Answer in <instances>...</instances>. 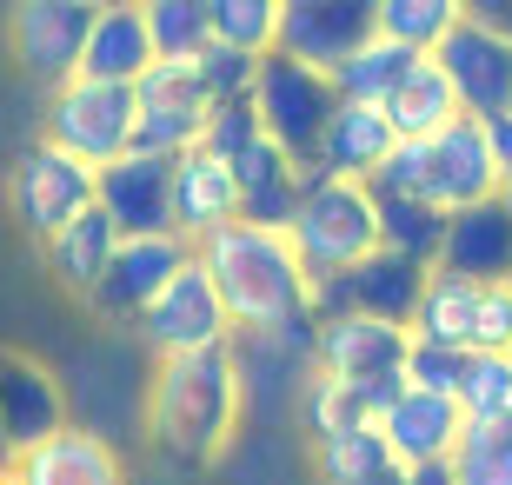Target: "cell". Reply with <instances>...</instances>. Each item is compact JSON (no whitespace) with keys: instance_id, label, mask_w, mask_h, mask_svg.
<instances>
[{"instance_id":"6da1fadb","label":"cell","mask_w":512,"mask_h":485,"mask_svg":"<svg viewBox=\"0 0 512 485\" xmlns=\"http://www.w3.org/2000/svg\"><path fill=\"white\" fill-rule=\"evenodd\" d=\"M193 266L213 280L233 339L313 333V280H306V266L293 260L286 233H266V226L227 220L220 233L193 240Z\"/></svg>"},{"instance_id":"7a4b0ae2","label":"cell","mask_w":512,"mask_h":485,"mask_svg":"<svg viewBox=\"0 0 512 485\" xmlns=\"http://www.w3.org/2000/svg\"><path fill=\"white\" fill-rule=\"evenodd\" d=\"M240 412H247V366L227 346H207V353H180L160 359L147 379V432L153 446L187 459V466H207L233 446L240 432Z\"/></svg>"},{"instance_id":"3957f363","label":"cell","mask_w":512,"mask_h":485,"mask_svg":"<svg viewBox=\"0 0 512 485\" xmlns=\"http://www.w3.org/2000/svg\"><path fill=\"white\" fill-rule=\"evenodd\" d=\"M286 246H293V260L306 266V280H326V273L360 266L366 253L380 246L366 180H340V173L306 167L300 173V206H293V220H286Z\"/></svg>"},{"instance_id":"277c9868","label":"cell","mask_w":512,"mask_h":485,"mask_svg":"<svg viewBox=\"0 0 512 485\" xmlns=\"http://www.w3.org/2000/svg\"><path fill=\"white\" fill-rule=\"evenodd\" d=\"M247 100H253V113H260L266 140H273L293 167H313L320 133H326V120H333V107H340L333 80L313 74V67H300V60H286V54H260Z\"/></svg>"},{"instance_id":"5b68a950","label":"cell","mask_w":512,"mask_h":485,"mask_svg":"<svg viewBox=\"0 0 512 485\" xmlns=\"http://www.w3.org/2000/svg\"><path fill=\"white\" fill-rule=\"evenodd\" d=\"M40 140H54L60 153H74L80 167H107L133 147V87H107V80H60L40 113Z\"/></svg>"},{"instance_id":"8992f818","label":"cell","mask_w":512,"mask_h":485,"mask_svg":"<svg viewBox=\"0 0 512 485\" xmlns=\"http://www.w3.org/2000/svg\"><path fill=\"white\" fill-rule=\"evenodd\" d=\"M94 206V167H80L74 153H60L54 140H27L7 167V213L20 220L27 240H47L60 226Z\"/></svg>"},{"instance_id":"52a82bcc","label":"cell","mask_w":512,"mask_h":485,"mask_svg":"<svg viewBox=\"0 0 512 485\" xmlns=\"http://www.w3.org/2000/svg\"><path fill=\"white\" fill-rule=\"evenodd\" d=\"M87 20H94V7H80V0H14L7 7V54L40 94H54L60 80L80 74Z\"/></svg>"},{"instance_id":"ba28073f","label":"cell","mask_w":512,"mask_h":485,"mask_svg":"<svg viewBox=\"0 0 512 485\" xmlns=\"http://www.w3.org/2000/svg\"><path fill=\"white\" fill-rule=\"evenodd\" d=\"M187 260H193V246L180 240V233H140V240H120L114 260H107V273H100L94 293H87V313L107 319V326H133Z\"/></svg>"},{"instance_id":"9c48e42d","label":"cell","mask_w":512,"mask_h":485,"mask_svg":"<svg viewBox=\"0 0 512 485\" xmlns=\"http://www.w3.org/2000/svg\"><path fill=\"white\" fill-rule=\"evenodd\" d=\"M200 120H207V94L193 80V60H153L133 80V153L180 160L200 140Z\"/></svg>"},{"instance_id":"30bf717a","label":"cell","mask_w":512,"mask_h":485,"mask_svg":"<svg viewBox=\"0 0 512 485\" xmlns=\"http://www.w3.org/2000/svg\"><path fill=\"white\" fill-rule=\"evenodd\" d=\"M133 326H140V339L153 346V359L207 353V346H227V339H233L227 313H220V293H213V280L193 260L180 266L167 286H160V299H153Z\"/></svg>"},{"instance_id":"8fae6325","label":"cell","mask_w":512,"mask_h":485,"mask_svg":"<svg viewBox=\"0 0 512 485\" xmlns=\"http://www.w3.org/2000/svg\"><path fill=\"white\" fill-rule=\"evenodd\" d=\"M373 34H380L373 0H280V40H273V54L300 60L313 74H333Z\"/></svg>"},{"instance_id":"7c38bea8","label":"cell","mask_w":512,"mask_h":485,"mask_svg":"<svg viewBox=\"0 0 512 485\" xmlns=\"http://www.w3.org/2000/svg\"><path fill=\"white\" fill-rule=\"evenodd\" d=\"M433 60H439V74H446L466 120H486V113L512 107V40L506 34L479 27V20H459L453 34L433 47Z\"/></svg>"},{"instance_id":"4fadbf2b","label":"cell","mask_w":512,"mask_h":485,"mask_svg":"<svg viewBox=\"0 0 512 485\" xmlns=\"http://www.w3.org/2000/svg\"><path fill=\"white\" fill-rule=\"evenodd\" d=\"M94 206L114 220L120 240L173 233V160L167 153H120L94 173Z\"/></svg>"},{"instance_id":"5bb4252c","label":"cell","mask_w":512,"mask_h":485,"mask_svg":"<svg viewBox=\"0 0 512 485\" xmlns=\"http://www.w3.org/2000/svg\"><path fill=\"white\" fill-rule=\"evenodd\" d=\"M399 359H406V326H386V319L366 313H340V319H313V339H306V366L326 379H399Z\"/></svg>"},{"instance_id":"9a60e30c","label":"cell","mask_w":512,"mask_h":485,"mask_svg":"<svg viewBox=\"0 0 512 485\" xmlns=\"http://www.w3.org/2000/svg\"><path fill=\"white\" fill-rule=\"evenodd\" d=\"M67 426V386L47 359L20 353V346H0V439L7 452L40 446L47 432Z\"/></svg>"},{"instance_id":"2e32d148","label":"cell","mask_w":512,"mask_h":485,"mask_svg":"<svg viewBox=\"0 0 512 485\" xmlns=\"http://www.w3.org/2000/svg\"><path fill=\"white\" fill-rule=\"evenodd\" d=\"M7 485H127V459L114 452L107 432L60 426L40 446L7 459Z\"/></svg>"},{"instance_id":"e0dca14e","label":"cell","mask_w":512,"mask_h":485,"mask_svg":"<svg viewBox=\"0 0 512 485\" xmlns=\"http://www.w3.org/2000/svg\"><path fill=\"white\" fill-rule=\"evenodd\" d=\"M493 193H499V160L486 153V133H479V120L453 113L426 140V200L439 213H459V206H479Z\"/></svg>"},{"instance_id":"ac0fdd59","label":"cell","mask_w":512,"mask_h":485,"mask_svg":"<svg viewBox=\"0 0 512 485\" xmlns=\"http://www.w3.org/2000/svg\"><path fill=\"white\" fill-rule=\"evenodd\" d=\"M433 273H453V280H473V286L512 280V206L499 200V193H493V200H479V206L446 213Z\"/></svg>"},{"instance_id":"d6986e66","label":"cell","mask_w":512,"mask_h":485,"mask_svg":"<svg viewBox=\"0 0 512 485\" xmlns=\"http://www.w3.org/2000/svg\"><path fill=\"white\" fill-rule=\"evenodd\" d=\"M399 386H406V379H360V386H353V379L306 373V379H300V399H293L306 446L340 439V432H373V426H380V412L393 406Z\"/></svg>"},{"instance_id":"ffe728a7","label":"cell","mask_w":512,"mask_h":485,"mask_svg":"<svg viewBox=\"0 0 512 485\" xmlns=\"http://www.w3.org/2000/svg\"><path fill=\"white\" fill-rule=\"evenodd\" d=\"M459 406L446 399V392H419V386H399L393 406L380 412V446L393 466H433V459H446L459 439Z\"/></svg>"},{"instance_id":"44dd1931","label":"cell","mask_w":512,"mask_h":485,"mask_svg":"<svg viewBox=\"0 0 512 485\" xmlns=\"http://www.w3.org/2000/svg\"><path fill=\"white\" fill-rule=\"evenodd\" d=\"M153 67V40H147V14L140 0H107L87 20L80 40V80H107V87H133Z\"/></svg>"},{"instance_id":"7402d4cb","label":"cell","mask_w":512,"mask_h":485,"mask_svg":"<svg viewBox=\"0 0 512 485\" xmlns=\"http://www.w3.org/2000/svg\"><path fill=\"white\" fill-rule=\"evenodd\" d=\"M227 220H240V187H233V167L213 160V153L187 147L173 160V233L180 240H207Z\"/></svg>"},{"instance_id":"603a6c76","label":"cell","mask_w":512,"mask_h":485,"mask_svg":"<svg viewBox=\"0 0 512 485\" xmlns=\"http://www.w3.org/2000/svg\"><path fill=\"white\" fill-rule=\"evenodd\" d=\"M300 173L273 140H253L240 160H233V187H240V220L247 226H266V233H286V220H293V206H300Z\"/></svg>"},{"instance_id":"cb8c5ba5","label":"cell","mask_w":512,"mask_h":485,"mask_svg":"<svg viewBox=\"0 0 512 485\" xmlns=\"http://www.w3.org/2000/svg\"><path fill=\"white\" fill-rule=\"evenodd\" d=\"M426 273L433 266L419 260H399V253H386V246H373L360 266H346V306L366 319H386V326H406V313H413L419 286H426Z\"/></svg>"},{"instance_id":"d4e9b609","label":"cell","mask_w":512,"mask_h":485,"mask_svg":"<svg viewBox=\"0 0 512 485\" xmlns=\"http://www.w3.org/2000/svg\"><path fill=\"white\" fill-rule=\"evenodd\" d=\"M386 153H393V127H386V113L380 107H360V100H340L333 120H326V133H320L313 167L340 173V180H366Z\"/></svg>"},{"instance_id":"484cf974","label":"cell","mask_w":512,"mask_h":485,"mask_svg":"<svg viewBox=\"0 0 512 485\" xmlns=\"http://www.w3.org/2000/svg\"><path fill=\"white\" fill-rule=\"evenodd\" d=\"M114 246H120L114 220H107L100 206H87V213H74L60 233H47V240H40V253H47V273H54L67 293L87 299V293H94V280L107 273V260H114Z\"/></svg>"},{"instance_id":"4316f807","label":"cell","mask_w":512,"mask_h":485,"mask_svg":"<svg viewBox=\"0 0 512 485\" xmlns=\"http://www.w3.org/2000/svg\"><path fill=\"white\" fill-rule=\"evenodd\" d=\"M380 113H386V127H393V140H433L459 113V100H453V87H446V74H439V60L419 54L413 67H406V80L380 100Z\"/></svg>"},{"instance_id":"83f0119b","label":"cell","mask_w":512,"mask_h":485,"mask_svg":"<svg viewBox=\"0 0 512 485\" xmlns=\"http://www.w3.org/2000/svg\"><path fill=\"white\" fill-rule=\"evenodd\" d=\"M473 299H479V286H473V280H453V273H426V286H419V299H413V313H406V339L466 353V339H473Z\"/></svg>"},{"instance_id":"f1b7e54d","label":"cell","mask_w":512,"mask_h":485,"mask_svg":"<svg viewBox=\"0 0 512 485\" xmlns=\"http://www.w3.org/2000/svg\"><path fill=\"white\" fill-rule=\"evenodd\" d=\"M413 60H419L413 47H399V40L373 34V40L360 47V54H346V60H340V67H333L326 80H333V94H340V100H360V107H380V100L393 94L399 80H406V67H413Z\"/></svg>"},{"instance_id":"f546056e","label":"cell","mask_w":512,"mask_h":485,"mask_svg":"<svg viewBox=\"0 0 512 485\" xmlns=\"http://www.w3.org/2000/svg\"><path fill=\"white\" fill-rule=\"evenodd\" d=\"M453 406L466 426H512V353H466Z\"/></svg>"},{"instance_id":"4dcf8cb0","label":"cell","mask_w":512,"mask_h":485,"mask_svg":"<svg viewBox=\"0 0 512 485\" xmlns=\"http://www.w3.org/2000/svg\"><path fill=\"white\" fill-rule=\"evenodd\" d=\"M373 20H380L386 40L413 47V54H433L439 40L466 20V0H373Z\"/></svg>"},{"instance_id":"1f68e13d","label":"cell","mask_w":512,"mask_h":485,"mask_svg":"<svg viewBox=\"0 0 512 485\" xmlns=\"http://www.w3.org/2000/svg\"><path fill=\"white\" fill-rule=\"evenodd\" d=\"M373 226H380V246H386V253L433 266L439 233H446V213H439V206H426V200H380V193H373Z\"/></svg>"},{"instance_id":"d6a6232c","label":"cell","mask_w":512,"mask_h":485,"mask_svg":"<svg viewBox=\"0 0 512 485\" xmlns=\"http://www.w3.org/2000/svg\"><path fill=\"white\" fill-rule=\"evenodd\" d=\"M140 14H147L153 60H200L213 47L207 0H140Z\"/></svg>"},{"instance_id":"836d02e7","label":"cell","mask_w":512,"mask_h":485,"mask_svg":"<svg viewBox=\"0 0 512 485\" xmlns=\"http://www.w3.org/2000/svg\"><path fill=\"white\" fill-rule=\"evenodd\" d=\"M207 34L213 47H233V54H273L280 0H207Z\"/></svg>"},{"instance_id":"e575fe53","label":"cell","mask_w":512,"mask_h":485,"mask_svg":"<svg viewBox=\"0 0 512 485\" xmlns=\"http://www.w3.org/2000/svg\"><path fill=\"white\" fill-rule=\"evenodd\" d=\"M446 466L459 485H512V426H459Z\"/></svg>"},{"instance_id":"d590c367","label":"cell","mask_w":512,"mask_h":485,"mask_svg":"<svg viewBox=\"0 0 512 485\" xmlns=\"http://www.w3.org/2000/svg\"><path fill=\"white\" fill-rule=\"evenodd\" d=\"M393 459H386L380 432H340V439H320L313 446V472H320V485H346V479H366V472H386Z\"/></svg>"},{"instance_id":"8d00e7d4","label":"cell","mask_w":512,"mask_h":485,"mask_svg":"<svg viewBox=\"0 0 512 485\" xmlns=\"http://www.w3.org/2000/svg\"><path fill=\"white\" fill-rule=\"evenodd\" d=\"M253 140H260V113H253V100H213L207 120H200V140H193V147L233 167V160H240Z\"/></svg>"},{"instance_id":"74e56055","label":"cell","mask_w":512,"mask_h":485,"mask_svg":"<svg viewBox=\"0 0 512 485\" xmlns=\"http://www.w3.org/2000/svg\"><path fill=\"white\" fill-rule=\"evenodd\" d=\"M366 193H380V200H426V140H393V153L366 173Z\"/></svg>"},{"instance_id":"f35d334b","label":"cell","mask_w":512,"mask_h":485,"mask_svg":"<svg viewBox=\"0 0 512 485\" xmlns=\"http://www.w3.org/2000/svg\"><path fill=\"white\" fill-rule=\"evenodd\" d=\"M253 67H260V54H233V47H207V54L193 60V80H200V94L213 100H247L253 94Z\"/></svg>"},{"instance_id":"ab89813d","label":"cell","mask_w":512,"mask_h":485,"mask_svg":"<svg viewBox=\"0 0 512 485\" xmlns=\"http://www.w3.org/2000/svg\"><path fill=\"white\" fill-rule=\"evenodd\" d=\"M466 353H512V280L479 286L473 299V339Z\"/></svg>"},{"instance_id":"60d3db41","label":"cell","mask_w":512,"mask_h":485,"mask_svg":"<svg viewBox=\"0 0 512 485\" xmlns=\"http://www.w3.org/2000/svg\"><path fill=\"white\" fill-rule=\"evenodd\" d=\"M459 366H466V353H453V346H419V339H406L399 379H406V386H419V392H446V399H453Z\"/></svg>"},{"instance_id":"b9f144b4","label":"cell","mask_w":512,"mask_h":485,"mask_svg":"<svg viewBox=\"0 0 512 485\" xmlns=\"http://www.w3.org/2000/svg\"><path fill=\"white\" fill-rule=\"evenodd\" d=\"M479 133H486V153L499 160V173L512 167V113H486L479 120Z\"/></svg>"},{"instance_id":"7bdbcfd3","label":"cell","mask_w":512,"mask_h":485,"mask_svg":"<svg viewBox=\"0 0 512 485\" xmlns=\"http://www.w3.org/2000/svg\"><path fill=\"white\" fill-rule=\"evenodd\" d=\"M466 20H479V27H493V34L512 40V0H466Z\"/></svg>"},{"instance_id":"ee69618b","label":"cell","mask_w":512,"mask_h":485,"mask_svg":"<svg viewBox=\"0 0 512 485\" xmlns=\"http://www.w3.org/2000/svg\"><path fill=\"white\" fill-rule=\"evenodd\" d=\"M406 485H459V479L446 459H433V466H406Z\"/></svg>"},{"instance_id":"f6af8a7d","label":"cell","mask_w":512,"mask_h":485,"mask_svg":"<svg viewBox=\"0 0 512 485\" xmlns=\"http://www.w3.org/2000/svg\"><path fill=\"white\" fill-rule=\"evenodd\" d=\"M346 485H406V466H386V472H366V479H346Z\"/></svg>"},{"instance_id":"bcb514c9","label":"cell","mask_w":512,"mask_h":485,"mask_svg":"<svg viewBox=\"0 0 512 485\" xmlns=\"http://www.w3.org/2000/svg\"><path fill=\"white\" fill-rule=\"evenodd\" d=\"M499 200H506V206H512V167H506V173H499Z\"/></svg>"},{"instance_id":"7dc6e473","label":"cell","mask_w":512,"mask_h":485,"mask_svg":"<svg viewBox=\"0 0 512 485\" xmlns=\"http://www.w3.org/2000/svg\"><path fill=\"white\" fill-rule=\"evenodd\" d=\"M7 459H14V452H7V439H0V466H7Z\"/></svg>"},{"instance_id":"c3c4849f","label":"cell","mask_w":512,"mask_h":485,"mask_svg":"<svg viewBox=\"0 0 512 485\" xmlns=\"http://www.w3.org/2000/svg\"><path fill=\"white\" fill-rule=\"evenodd\" d=\"M80 7H107V0H80Z\"/></svg>"},{"instance_id":"681fc988","label":"cell","mask_w":512,"mask_h":485,"mask_svg":"<svg viewBox=\"0 0 512 485\" xmlns=\"http://www.w3.org/2000/svg\"><path fill=\"white\" fill-rule=\"evenodd\" d=\"M0 485H7V466H0Z\"/></svg>"},{"instance_id":"f907efd6","label":"cell","mask_w":512,"mask_h":485,"mask_svg":"<svg viewBox=\"0 0 512 485\" xmlns=\"http://www.w3.org/2000/svg\"><path fill=\"white\" fill-rule=\"evenodd\" d=\"M506 113H512V107H506Z\"/></svg>"}]
</instances>
